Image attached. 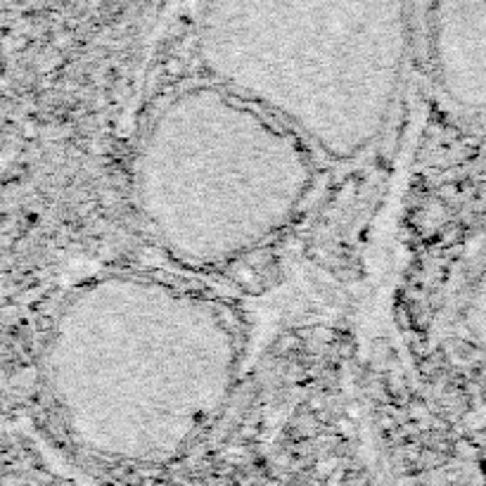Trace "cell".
<instances>
[{
    "mask_svg": "<svg viewBox=\"0 0 486 486\" xmlns=\"http://www.w3.org/2000/svg\"><path fill=\"white\" fill-rule=\"evenodd\" d=\"M311 185L301 136L247 98L197 88L175 98L138 157V204L154 240L187 263L259 247Z\"/></svg>",
    "mask_w": 486,
    "mask_h": 486,
    "instance_id": "3",
    "label": "cell"
},
{
    "mask_svg": "<svg viewBox=\"0 0 486 486\" xmlns=\"http://www.w3.org/2000/svg\"><path fill=\"white\" fill-rule=\"evenodd\" d=\"M235 337L212 303L143 278H107L66 303L48 380L74 434L164 456L224 403Z\"/></svg>",
    "mask_w": 486,
    "mask_h": 486,
    "instance_id": "1",
    "label": "cell"
},
{
    "mask_svg": "<svg viewBox=\"0 0 486 486\" xmlns=\"http://www.w3.org/2000/svg\"><path fill=\"white\" fill-rule=\"evenodd\" d=\"M434 52L446 96L486 110V0H436Z\"/></svg>",
    "mask_w": 486,
    "mask_h": 486,
    "instance_id": "4",
    "label": "cell"
},
{
    "mask_svg": "<svg viewBox=\"0 0 486 486\" xmlns=\"http://www.w3.org/2000/svg\"><path fill=\"white\" fill-rule=\"evenodd\" d=\"M468 330L475 337L477 347L486 351V263L479 271V278L468 301Z\"/></svg>",
    "mask_w": 486,
    "mask_h": 486,
    "instance_id": "5",
    "label": "cell"
},
{
    "mask_svg": "<svg viewBox=\"0 0 486 486\" xmlns=\"http://www.w3.org/2000/svg\"><path fill=\"white\" fill-rule=\"evenodd\" d=\"M199 55L228 91L354 157L399 96L406 0H209Z\"/></svg>",
    "mask_w": 486,
    "mask_h": 486,
    "instance_id": "2",
    "label": "cell"
}]
</instances>
